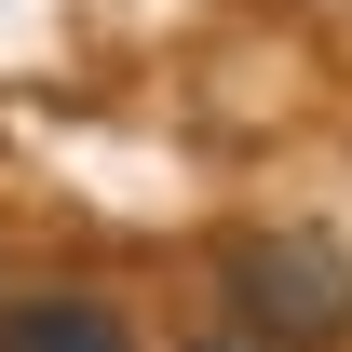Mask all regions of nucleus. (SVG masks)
<instances>
[{"label": "nucleus", "mask_w": 352, "mask_h": 352, "mask_svg": "<svg viewBox=\"0 0 352 352\" xmlns=\"http://www.w3.org/2000/svg\"><path fill=\"white\" fill-rule=\"evenodd\" d=\"M217 325L258 352H339L352 339V244L339 230H230L217 244Z\"/></svg>", "instance_id": "nucleus-1"}, {"label": "nucleus", "mask_w": 352, "mask_h": 352, "mask_svg": "<svg viewBox=\"0 0 352 352\" xmlns=\"http://www.w3.org/2000/svg\"><path fill=\"white\" fill-rule=\"evenodd\" d=\"M0 352H135V311L109 285H0Z\"/></svg>", "instance_id": "nucleus-2"}, {"label": "nucleus", "mask_w": 352, "mask_h": 352, "mask_svg": "<svg viewBox=\"0 0 352 352\" xmlns=\"http://www.w3.org/2000/svg\"><path fill=\"white\" fill-rule=\"evenodd\" d=\"M204 352H258V339H230V325H217V339H204Z\"/></svg>", "instance_id": "nucleus-3"}, {"label": "nucleus", "mask_w": 352, "mask_h": 352, "mask_svg": "<svg viewBox=\"0 0 352 352\" xmlns=\"http://www.w3.org/2000/svg\"><path fill=\"white\" fill-rule=\"evenodd\" d=\"M0 285H14V271H0Z\"/></svg>", "instance_id": "nucleus-4"}]
</instances>
